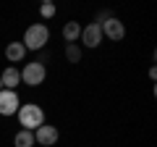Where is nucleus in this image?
<instances>
[{
	"mask_svg": "<svg viewBox=\"0 0 157 147\" xmlns=\"http://www.w3.org/2000/svg\"><path fill=\"white\" fill-rule=\"evenodd\" d=\"M66 61L68 63H81V47H78V42L66 45Z\"/></svg>",
	"mask_w": 157,
	"mask_h": 147,
	"instance_id": "12",
	"label": "nucleus"
},
{
	"mask_svg": "<svg viewBox=\"0 0 157 147\" xmlns=\"http://www.w3.org/2000/svg\"><path fill=\"white\" fill-rule=\"evenodd\" d=\"M58 139H60V131H58V126H50V124H42L37 131H34V145H42V147H52L58 145Z\"/></svg>",
	"mask_w": 157,
	"mask_h": 147,
	"instance_id": "7",
	"label": "nucleus"
},
{
	"mask_svg": "<svg viewBox=\"0 0 157 147\" xmlns=\"http://www.w3.org/2000/svg\"><path fill=\"white\" fill-rule=\"evenodd\" d=\"M45 79H47V68H45V63H26V66L21 68V84H26V87H39V84H45Z\"/></svg>",
	"mask_w": 157,
	"mask_h": 147,
	"instance_id": "3",
	"label": "nucleus"
},
{
	"mask_svg": "<svg viewBox=\"0 0 157 147\" xmlns=\"http://www.w3.org/2000/svg\"><path fill=\"white\" fill-rule=\"evenodd\" d=\"M78 40H81V45H84V47H92V50H94V47L102 45V40H105V37H102L100 24L92 21V24H86V26H81V37H78Z\"/></svg>",
	"mask_w": 157,
	"mask_h": 147,
	"instance_id": "6",
	"label": "nucleus"
},
{
	"mask_svg": "<svg viewBox=\"0 0 157 147\" xmlns=\"http://www.w3.org/2000/svg\"><path fill=\"white\" fill-rule=\"evenodd\" d=\"M78 37H81V24L78 21H66V26H63V40H66V45L78 42Z\"/></svg>",
	"mask_w": 157,
	"mask_h": 147,
	"instance_id": "10",
	"label": "nucleus"
},
{
	"mask_svg": "<svg viewBox=\"0 0 157 147\" xmlns=\"http://www.w3.org/2000/svg\"><path fill=\"white\" fill-rule=\"evenodd\" d=\"M100 29H102V37H107V40H113V42H121V40L126 37L123 21H121V18H115V16L105 18V21L100 24Z\"/></svg>",
	"mask_w": 157,
	"mask_h": 147,
	"instance_id": "5",
	"label": "nucleus"
},
{
	"mask_svg": "<svg viewBox=\"0 0 157 147\" xmlns=\"http://www.w3.org/2000/svg\"><path fill=\"white\" fill-rule=\"evenodd\" d=\"M13 147H34V131L18 129L13 134Z\"/></svg>",
	"mask_w": 157,
	"mask_h": 147,
	"instance_id": "11",
	"label": "nucleus"
},
{
	"mask_svg": "<svg viewBox=\"0 0 157 147\" xmlns=\"http://www.w3.org/2000/svg\"><path fill=\"white\" fill-rule=\"evenodd\" d=\"M47 40H50V29H47V24L37 21V24H32V26H26L21 45L26 47V53L29 50H42V47L47 45Z\"/></svg>",
	"mask_w": 157,
	"mask_h": 147,
	"instance_id": "2",
	"label": "nucleus"
},
{
	"mask_svg": "<svg viewBox=\"0 0 157 147\" xmlns=\"http://www.w3.org/2000/svg\"><path fill=\"white\" fill-rule=\"evenodd\" d=\"M18 124H21V129L26 131H37L42 124H47L45 121V110L37 105V102H21V108H18Z\"/></svg>",
	"mask_w": 157,
	"mask_h": 147,
	"instance_id": "1",
	"label": "nucleus"
},
{
	"mask_svg": "<svg viewBox=\"0 0 157 147\" xmlns=\"http://www.w3.org/2000/svg\"><path fill=\"white\" fill-rule=\"evenodd\" d=\"M0 84H3V89H16V87L21 84V68L8 66L6 71L0 74Z\"/></svg>",
	"mask_w": 157,
	"mask_h": 147,
	"instance_id": "8",
	"label": "nucleus"
},
{
	"mask_svg": "<svg viewBox=\"0 0 157 147\" xmlns=\"http://www.w3.org/2000/svg\"><path fill=\"white\" fill-rule=\"evenodd\" d=\"M58 13V8H55V3H50V0H45L42 6H39V16L42 18H52Z\"/></svg>",
	"mask_w": 157,
	"mask_h": 147,
	"instance_id": "13",
	"label": "nucleus"
},
{
	"mask_svg": "<svg viewBox=\"0 0 157 147\" xmlns=\"http://www.w3.org/2000/svg\"><path fill=\"white\" fill-rule=\"evenodd\" d=\"M0 89H3V84H0Z\"/></svg>",
	"mask_w": 157,
	"mask_h": 147,
	"instance_id": "14",
	"label": "nucleus"
},
{
	"mask_svg": "<svg viewBox=\"0 0 157 147\" xmlns=\"http://www.w3.org/2000/svg\"><path fill=\"white\" fill-rule=\"evenodd\" d=\"M21 108V97L16 89H0V116H16Z\"/></svg>",
	"mask_w": 157,
	"mask_h": 147,
	"instance_id": "4",
	"label": "nucleus"
},
{
	"mask_svg": "<svg viewBox=\"0 0 157 147\" xmlns=\"http://www.w3.org/2000/svg\"><path fill=\"white\" fill-rule=\"evenodd\" d=\"M24 55H26V47H24L21 42H8V47H6V58H8V63H11V66L21 63Z\"/></svg>",
	"mask_w": 157,
	"mask_h": 147,
	"instance_id": "9",
	"label": "nucleus"
}]
</instances>
